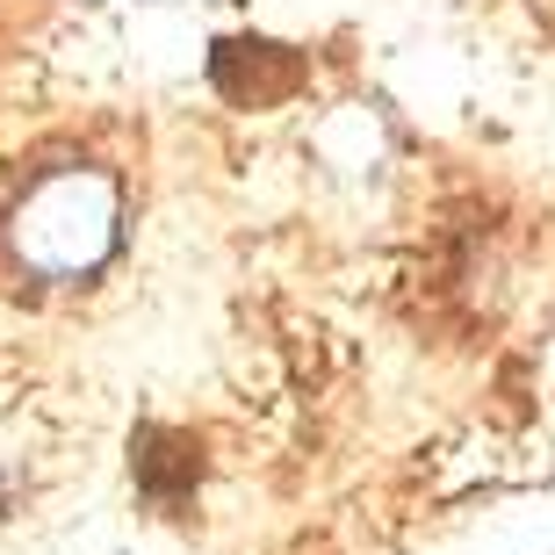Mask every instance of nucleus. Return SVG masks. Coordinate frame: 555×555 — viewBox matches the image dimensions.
I'll return each instance as SVG.
<instances>
[{"mask_svg": "<svg viewBox=\"0 0 555 555\" xmlns=\"http://www.w3.org/2000/svg\"><path fill=\"white\" fill-rule=\"evenodd\" d=\"M108 238H116V195L102 173H51L15 209V246L37 274H87Z\"/></svg>", "mask_w": 555, "mask_h": 555, "instance_id": "obj_1", "label": "nucleus"}]
</instances>
